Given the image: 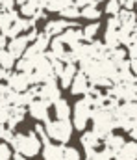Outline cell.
<instances>
[{"instance_id":"cell-1","label":"cell","mask_w":137,"mask_h":160,"mask_svg":"<svg viewBox=\"0 0 137 160\" xmlns=\"http://www.w3.org/2000/svg\"><path fill=\"white\" fill-rule=\"evenodd\" d=\"M11 147L15 149L17 155H22L24 158H34L39 155V151L43 149V143L41 140L37 138V134L34 130L30 132H19V134H13L11 138Z\"/></svg>"},{"instance_id":"cell-2","label":"cell","mask_w":137,"mask_h":160,"mask_svg":"<svg viewBox=\"0 0 137 160\" xmlns=\"http://www.w3.org/2000/svg\"><path fill=\"white\" fill-rule=\"evenodd\" d=\"M93 119V132L104 140L106 136H109L115 128V121H113V112L106 110V108H94L91 114Z\"/></svg>"},{"instance_id":"cell-3","label":"cell","mask_w":137,"mask_h":160,"mask_svg":"<svg viewBox=\"0 0 137 160\" xmlns=\"http://www.w3.org/2000/svg\"><path fill=\"white\" fill-rule=\"evenodd\" d=\"M113 121H115V128H122L126 132L132 130V127L137 123V102H122L117 106V110L113 112Z\"/></svg>"},{"instance_id":"cell-4","label":"cell","mask_w":137,"mask_h":160,"mask_svg":"<svg viewBox=\"0 0 137 160\" xmlns=\"http://www.w3.org/2000/svg\"><path fill=\"white\" fill-rule=\"evenodd\" d=\"M45 132L48 140H54L57 143H67L72 136V123L69 119H48L45 123Z\"/></svg>"},{"instance_id":"cell-5","label":"cell","mask_w":137,"mask_h":160,"mask_svg":"<svg viewBox=\"0 0 137 160\" xmlns=\"http://www.w3.org/2000/svg\"><path fill=\"white\" fill-rule=\"evenodd\" d=\"M91 114H93V108L82 99L74 104V123H72V128L76 130H85L87 123L91 119Z\"/></svg>"},{"instance_id":"cell-6","label":"cell","mask_w":137,"mask_h":160,"mask_svg":"<svg viewBox=\"0 0 137 160\" xmlns=\"http://www.w3.org/2000/svg\"><path fill=\"white\" fill-rule=\"evenodd\" d=\"M37 99L45 101L46 104H54L57 99H61L59 97V86H57L56 78H52V80H48V82H45V84H39L37 86Z\"/></svg>"},{"instance_id":"cell-7","label":"cell","mask_w":137,"mask_h":160,"mask_svg":"<svg viewBox=\"0 0 137 160\" xmlns=\"http://www.w3.org/2000/svg\"><path fill=\"white\" fill-rule=\"evenodd\" d=\"M32 86V73H9L7 77V88L17 93H24Z\"/></svg>"},{"instance_id":"cell-8","label":"cell","mask_w":137,"mask_h":160,"mask_svg":"<svg viewBox=\"0 0 137 160\" xmlns=\"http://www.w3.org/2000/svg\"><path fill=\"white\" fill-rule=\"evenodd\" d=\"M74 26H78L74 21H67V19H56V21H48L45 24V30H43V34L48 36V38H57V36H61L65 30H69V28H74Z\"/></svg>"},{"instance_id":"cell-9","label":"cell","mask_w":137,"mask_h":160,"mask_svg":"<svg viewBox=\"0 0 137 160\" xmlns=\"http://www.w3.org/2000/svg\"><path fill=\"white\" fill-rule=\"evenodd\" d=\"M28 112L34 119H37L39 123H46L48 121V104L41 99H35L28 104Z\"/></svg>"},{"instance_id":"cell-10","label":"cell","mask_w":137,"mask_h":160,"mask_svg":"<svg viewBox=\"0 0 137 160\" xmlns=\"http://www.w3.org/2000/svg\"><path fill=\"white\" fill-rule=\"evenodd\" d=\"M59 41L63 43V45H69V50H74L76 47H80L82 45V30L78 28V26H74V28H69V30H65L61 36H57Z\"/></svg>"},{"instance_id":"cell-11","label":"cell","mask_w":137,"mask_h":160,"mask_svg":"<svg viewBox=\"0 0 137 160\" xmlns=\"http://www.w3.org/2000/svg\"><path fill=\"white\" fill-rule=\"evenodd\" d=\"M124 143H126V142H124V138H122V136H119V134H113V132H111L109 136H106V138H104V151L113 158Z\"/></svg>"},{"instance_id":"cell-12","label":"cell","mask_w":137,"mask_h":160,"mask_svg":"<svg viewBox=\"0 0 137 160\" xmlns=\"http://www.w3.org/2000/svg\"><path fill=\"white\" fill-rule=\"evenodd\" d=\"M6 47H7V50L13 58H21L28 48V39H26V36H17V38L7 41Z\"/></svg>"},{"instance_id":"cell-13","label":"cell","mask_w":137,"mask_h":160,"mask_svg":"<svg viewBox=\"0 0 137 160\" xmlns=\"http://www.w3.org/2000/svg\"><path fill=\"white\" fill-rule=\"evenodd\" d=\"M71 93L72 95H85L87 91H89V88H91V84H89V78L84 75V73H76V77L72 78L71 82Z\"/></svg>"},{"instance_id":"cell-14","label":"cell","mask_w":137,"mask_h":160,"mask_svg":"<svg viewBox=\"0 0 137 160\" xmlns=\"http://www.w3.org/2000/svg\"><path fill=\"white\" fill-rule=\"evenodd\" d=\"M43 160H63V151H65V145H59V143H52L48 142L43 145Z\"/></svg>"},{"instance_id":"cell-15","label":"cell","mask_w":137,"mask_h":160,"mask_svg":"<svg viewBox=\"0 0 137 160\" xmlns=\"http://www.w3.org/2000/svg\"><path fill=\"white\" fill-rule=\"evenodd\" d=\"M113 160H137V142H126Z\"/></svg>"},{"instance_id":"cell-16","label":"cell","mask_w":137,"mask_h":160,"mask_svg":"<svg viewBox=\"0 0 137 160\" xmlns=\"http://www.w3.org/2000/svg\"><path fill=\"white\" fill-rule=\"evenodd\" d=\"M80 142H82V145H84V149H85L87 155H89V153H94V151L98 149V145H100V138H98L93 130L84 132L82 138H80Z\"/></svg>"},{"instance_id":"cell-17","label":"cell","mask_w":137,"mask_h":160,"mask_svg":"<svg viewBox=\"0 0 137 160\" xmlns=\"http://www.w3.org/2000/svg\"><path fill=\"white\" fill-rule=\"evenodd\" d=\"M76 73H78L76 63H65V65H63V71H61V75H59V86H61V88H69L71 82H72V78L76 77Z\"/></svg>"},{"instance_id":"cell-18","label":"cell","mask_w":137,"mask_h":160,"mask_svg":"<svg viewBox=\"0 0 137 160\" xmlns=\"http://www.w3.org/2000/svg\"><path fill=\"white\" fill-rule=\"evenodd\" d=\"M117 17H119V21H121V26H122V28H126V30L134 32V28H135V24H137V15L134 13V11L121 9Z\"/></svg>"},{"instance_id":"cell-19","label":"cell","mask_w":137,"mask_h":160,"mask_svg":"<svg viewBox=\"0 0 137 160\" xmlns=\"http://www.w3.org/2000/svg\"><path fill=\"white\" fill-rule=\"evenodd\" d=\"M54 114L57 119H69L71 118V106L65 99H57L54 102Z\"/></svg>"},{"instance_id":"cell-20","label":"cell","mask_w":137,"mask_h":160,"mask_svg":"<svg viewBox=\"0 0 137 160\" xmlns=\"http://www.w3.org/2000/svg\"><path fill=\"white\" fill-rule=\"evenodd\" d=\"M17 19H19L17 11H0V34H4Z\"/></svg>"},{"instance_id":"cell-21","label":"cell","mask_w":137,"mask_h":160,"mask_svg":"<svg viewBox=\"0 0 137 160\" xmlns=\"http://www.w3.org/2000/svg\"><path fill=\"white\" fill-rule=\"evenodd\" d=\"M39 9H41L39 0H28V2H24V4L21 6V13H22L24 19H32Z\"/></svg>"},{"instance_id":"cell-22","label":"cell","mask_w":137,"mask_h":160,"mask_svg":"<svg viewBox=\"0 0 137 160\" xmlns=\"http://www.w3.org/2000/svg\"><path fill=\"white\" fill-rule=\"evenodd\" d=\"M104 47L107 50H113L119 47V30H106V36H104Z\"/></svg>"},{"instance_id":"cell-23","label":"cell","mask_w":137,"mask_h":160,"mask_svg":"<svg viewBox=\"0 0 137 160\" xmlns=\"http://www.w3.org/2000/svg\"><path fill=\"white\" fill-rule=\"evenodd\" d=\"M15 65V58L9 54L7 48H0V67H4L6 71H11Z\"/></svg>"},{"instance_id":"cell-24","label":"cell","mask_w":137,"mask_h":160,"mask_svg":"<svg viewBox=\"0 0 137 160\" xmlns=\"http://www.w3.org/2000/svg\"><path fill=\"white\" fill-rule=\"evenodd\" d=\"M98 30H100V24H98V22H91V24H87V26L82 30V39L87 41V43L94 41V36L98 34Z\"/></svg>"},{"instance_id":"cell-25","label":"cell","mask_w":137,"mask_h":160,"mask_svg":"<svg viewBox=\"0 0 137 160\" xmlns=\"http://www.w3.org/2000/svg\"><path fill=\"white\" fill-rule=\"evenodd\" d=\"M107 58L115 63V67H119L122 62H126V50H122V48H113V50H107Z\"/></svg>"},{"instance_id":"cell-26","label":"cell","mask_w":137,"mask_h":160,"mask_svg":"<svg viewBox=\"0 0 137 160\" xmlns=\"http://www.w3.org/2000/svg\"><path fill=\"white\" fill-rule=\"evenodd\" d=\"M80 17H84L87 21H98L100 19V9L96 6H87V8L80 9Z\"/></svg>"},{"instance_id":"cell-27","label":"cell","mask_w":137,"mask_h":160,"mask_svg":"<svg viewBox=\"0 0 137 160\" xmlns=\"http://www.w3.org/2000/svg\"><path fill=\"white\" fill-rule=\"evenodd\" d=\"M61 15H63V19H67V21H74V19H78L80 17V9L72 4V6H67L65 9H61L59 11Z\"/></svg>"},{"instance_id":"cell-28","label":"cell","mask_w":137,"mask_h":160,"mask_svg":"<svg viewBox=\"0 0 137 160\" xmlns=\"http://www.w3.org/2000/svg\"><path fill=\"white\" fill-rule=\"evenodd\" d=\"M121 11V2L119 0H109L106 4V13H109V17H117Z\"/></svg>"},{"instance_id":"cell-29","label":"cell","mask_w":137,"mask_h":160,"mask_svg":"<svg viewBox=\"0 0 137 160\" xmlns=\"http://www.w3.org/2000/svg\"><path fill=\"white\" fill-rule=\"evenodd\" d=\"M63 160H82V157H80L78 149H74V147H65V151H63Z\"/></svg>"},{"instance_id":"cell-30","label":"cell","mask_w":137,"mask_h":160,"mask_svg":"<svg viewBox=\"0 0 137 160\" xmlns=\"http://www.w3.org/2000/svg\"><path fill=\"white\" fill-rule=\"evenodd\" d=\"M11 114V106L9 104H0V125H6Z\"/></svg>"},{"instance_id":"cell-31","label":"cell","mask_w":137,"mask_h":160,"mask_svg":"<svg viewBox=\"0 0 137 160\" xmlns=\"http://www.w3.org/2000/svg\"><path fill=\"white\" fill-rule=\"evenodd\" d=\"M11 147L6 142H0V160H11Z\"/></svg>"},{"instance_id":"cell-32","label":"cell","mask_w":137,"mask_h":160,"mask_svg":"<svg viewBox=\"0 0 137 160\" xmlns=\"http://www.w3.org/2000/svg\"><path fill=\"white\" fill-rule=\"evenodd\" d=\"M85 160H111V157L106 151H94V153H89Z\"/></svg>"},{"instance_id":"cell-33","label":"cell","mask_w":137,"mask_h":160,"mask_svg":"<svg viewBox=\"0 0 137 160\" xmlns=\"http://www.w3.org/2000/svg\"><path fill=\"white\" fill-rule=\"evenodd\" d=\"M15 0H0V11H13Z\"/></svg>"},{"instance_id":"cell-34","label":"cell","mask_w":137,"mask_h":160,"mask_svg":"<svg viewBox=\"0 0 137 160\" xmlns=\"http://www.w3.org/2000/svg\"><path fill=\"white\" fill-rule=\"evenodd\" d=\"M98 2L96 0H74V6L78 8V9H84V8H87V6H96Z\"/></svg>"},{"instance_id":"cell-35","label":"cell","mask_w":137,"mask_h":160,"mask_svg":"<svg viewBox=\"0 0 137 160\" xmlns=\"http://www.w3.org/2000/svg\"><path fill=\"white\" fill-rule=\"evenodd\" d=\"M107 28H109V30H119V28H121V21H119V17H109V21H107Z\"/></svg>"},{"instance_id":"cell-36","label":"cell","mask_w":137,"mask_h":160,"mask_svg":"<svg viewBox=\"0 0 137 160\" xmlns=\"http://www.w3.org/2000/svg\"><path fill=\"white\" fill-rule=\"evenodd\" d=\"M119 2H121V8H124L128 11H134V8H135V0H119Z\"/></svg>"},{"instance_id":"cell-37","label":"cell","mask_w":137,"mask_h":160,"mask_svg":"<svg viewBox=\"0 0 137 160\" xmlns=\"http://www.w3.org/2000/svg\"><path fill=\"white\" fill-rule=\"evenodd\" d=\"M7 91H9V88L0 82V104H6V95H7Z\"/></svg>"},{"instance_id":"cell-38","label":"cell","mask_w":137,"mask_h":160,"mask_svg":"<svg viewBox=\"0 0 137 160\" xmlns=\"http://www.w3.org/2000/svg\"><path fill=\"white\" fill-rule=\"evenodd\" d=\"M128 54H130L132 60H137V43L132 45V47H128Z\"/></svg>"},{"instance_id":"cell-39","label":"cell","mask_w":137,"mask_h":160,"mask_svg":"<svg viewBox=\"0 0 137 160\" xmlns=\"http://www.w3.org/2000/svg\"><path fill=\"white\" fill-rule=\"evenodd\" d=\"M9 77V71H6L4 67H0V80H7Z\"/></svg>"},{"instance_id":"cell-40","label":"cell","mask_w":137,"mask_h":160,"mask_svg":"<svg viewBox=\"0 0 137 160\" xmlns=\"http://www.w3.org/2000/svg\"><path fill=\"white\" fill-rule=\"evenodd\" d=\"M130 136H132V140H134V142H137V123L132 127V130H130Z\"/></svg>"},{"instance_id":"cell-41","label":"cell","mask_w":137,"mask_h":160,"mask_svg":"<svg viewBox=\"0 0 137 160\" xmlns=\"http://www.w3.org/2000/svg\"><path fill=\"white\" fill-rule=\"evenodd\" d=\"M130 71L135 73V78H137V60H132V62H130Z\"/></svg>"},{"instance_id":"cell-42","label":"cell","mask_w":137,"mask_h":160,"mask_svg":"<svg viewBox=\"0 0 137 160\" xmlns=\"http://www.w3.org/2000/svg\"><path fill=\"white\" fill-rule=\"evenodd\" d=\"M11 160H28V158H24L22 155H17V153H15V155L11 157Z\"/></svg>"},{"instance_id":"cell-43","label":"cell","mask_w":137,"mask_h":160,"mask_svg":"<svg viewBox=\"0 0 137 160\" xmlns=\"http://www.w3.org/2000/svg\"><path fill=\"white\" fill-rule=\"evenodd\" d=\"M24 2H28V0H15V4H21V6H22Z\"/></svg>"},{"instance_id":"cell-44","label":"cell","mask_w":137,"mask_h":160,"mask_svg":"<svg viewBox=\"0 0 137 160\" xmlns=\"http://www.w3.org/2000/svg\"><path fill=\"white\" fill-rule=\"evenodd\" d=\"M135 8H137V0H135Z\"/></svg>"},{"instance_id":"cell-45","label":"cell","mask_w":137,"mask_h":160,"mask_svg":"<svg viewBox=\"0 0 137 160\" xmlns=\"http://www.w3.org/2000/svg\"><path fill=\"white\" fill-rule=\"evenodd\" d=\"M96 2H102V0H96Z\"/></svg>"}]
</instances>
